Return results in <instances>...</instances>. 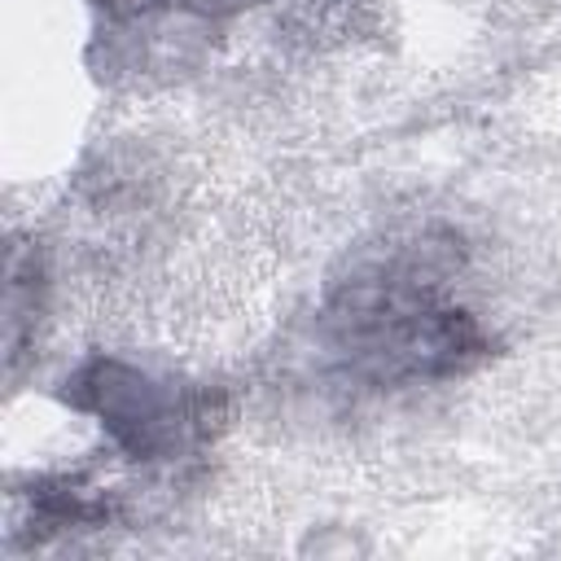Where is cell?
Returning <instances> with one entry per match:
<instances>
[{
	"label": "cell",
	"instance_id": "2",
	"mask_svg": "<svg viewBox=\"0 0 561 561\" xmlns=\"http://www.w3.org/2000/svg\"><path fill=\"white\" fill-rule=\"evenodd\" d=\"M79 386V403L92 408L101 425L140 460L175 456L202 421L188 394L167 381H149L145 373H131L123 364H96L92 373H83Z\"/></svg>",
	"mask_w": 561,
	"mask_h": 561
},
{
	"label": "cell",
	"instance_id": "3",
	"mask_svg": "<svg viewBox=\"0 0 561 561\" xmlns=\"http://www.w3.org/2000/svg\"><path fill=\"white\" fill-rule=\"evenodd\" d=\"M202 4H241V0H202Z\"/></svg>",
	"mask_w": 561,
	"mask_h": 561
},
{
	"label": "cell",
	"instance_id": "1",
	"mask_svg": "<svg viewBox=\"0 0 561 561\" xmlns=\"http://www.w3.org/2000/svg\"><path fill=\"white\" fill-rule=\"evenodd\" d=\"M333 324L342 329V351L386 381L456 373L482 351V337L465 311L443 307L430 289L390 276L351 285L333 311Z\"/></svg>",
	"mask_w": 561,
	"mask_h": 561
}]
</instances>
